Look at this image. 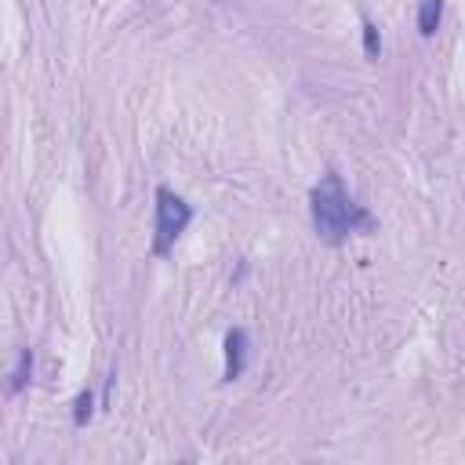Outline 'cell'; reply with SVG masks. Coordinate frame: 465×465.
<instances>
[{
    "label": "cell",
    "instance_id": "6da1fadb",
    "mask_svg": "<svg viewBox=\"0 0 465 465\" xmlns=\"http://www.w3.org/2000/svg\"><path fill=\"white\" fill-rule=\"evenodd\" d=\"M309 207H312V225L327 243H341L356 225H371V218L352 203L338 174H323L312 185Z\"/></svg>",
    "mask_w": 465,
    "mask_h": 465
},
{
    "label": "cell",
    "instance_id": "5b68a950",
    "mask_svg": "<svg viewBox=\"0 0 465 465\" xmlns=\"http://www.w3.org/2000/svg\"><path fill=\"white\" fill-rule=\"evenodd\" d=\"M29 371H33V352L22 349V352H18V363H15V371H11V392H18V389L25 385Z\"/></svg>",
    "mask_w": 465,
    "mask_h": 465
},
{
    "label": "cell",
    "instance_id": "8992f818",
    "mask_svg": "<svg viewBox=\"0 0 465 465\" xmlns=\"http://www.w3.org/2000/svg\"><path fill=\"white\" fill-rule=\"evenodd\" d=\"M363 51L374 58L378 51H381V40H378V29L371 25V22H363Z\"/></svg>",
    "mask_w": 465,
    "mask_h": 465
},
{
    "label": "cell",
    "instance_id": "3957f363",
    "mask_svg": "<svg viewBox=\"0 0 465 465\" xmlns=\"http://www.w3.org/2000/svg\"><path fill=\"white\" fill-rule=\"evenodd\" d=\"M243 356H247V334L236 327L225 338V381H236L243 374Z\"/></svg>",
    "mask_w": 465,
    "mask_h": 465
},
{
    "label": "cell",
    "instance_id": "52a82bcc",
    "mask_svg": "<svg viewBox=\"0 0 465 465\" xmlns=\"http://www.w3.org/2000/svg\"><path fill=\"white\" fill-rule=\"evenodd\" d=\"M87 418H91V392H80V396H76L73 421H76V425H87Z\"/></svg>",
    "mask_w": 465,
    "mask_h": 465
},
{
    "label": "cell",
    "instance_id": "277c9868",
    "mask_svg": "<svg viewBox=\"0 0 465 465\" xmlns=\"http://www.w3.org/2000/svg\"><path fill=\"white\" fill-rule=\"evenodd\" d=\"M440 15H443V0H421V11H418V29H421V36H432V33H436Z\"/></svg>",
    "mask_w": 465,
    "mask_h": 465
},
{
    "label": "cell",
    "instance_id": "7a4b0ae2",
    "mask_svg": "<svg viewBox=\"0 0 465 465\" xmlns=\"http://www.w3.org/2000/svg\"><path fill=\"white\" fill-rule=\"evenodd\" d=\"M189 218H193V207H189L178 193L156 189V236H153V251H156L160 258H163V254L174 247V240L185 232Z\"/></svg>",
    "mask_w": 465,
    "mask_h": 465
}]
</instances>
